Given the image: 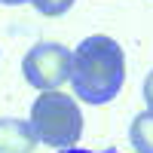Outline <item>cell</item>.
Wrapping results in <instances>:
<instances>
[{"mask_svg":"<svg viewBox=\"0 0 153 153\" xmlns=\"http://www.w3.org/2000/svg\"><path fill=\"white\" fill-rule=\"evenodd\" d=\"M58 153H120V150H80V147H68V150H58Z\"/></svg>","mask_w":153,"mask_h":153,"instance_id":"obj_8","label":"cell"},{"mask_svg":"<svg viewBox=\"0 0 153 153\" xmlns=\"http://www.w3.org/2000/svg\"><path fill=\"white\" fill-rule=\"evenodd\" d=\"M22 74L34 89L52 92L71 80V49L55 40H40L28 49L22 61Z\"/></svg>","mask_w":153,"mask_h":153,"instance_id":"obj_3","label":"cell"},{"mask_svg":"<svg viewBox=\"0 0 153 153\" xmlns=\"http://www.w3.org/2000/svg\"><path fill=\"white\" fill-rule=\"evenodd\" d=\"M28 3H34V9L40 12V16H65V12L76 3V0H28Z\"/></svg>","mask_w":153,"mask_h":153,"instance_id":"obj_6","label":"cell"},{"mask_svg":"<svg viewBox=\"0 0 153 153\" xmlns=\"http://www.w3.org/2000/svg\"><path fill=\"white\" fill-rule=\"evenodd\" d=\"M144 101H147V107L153 110V71L147 74V80H144Z\"/></svg>","mask_w":153,"mask_h":153,"instance_id":"obj_7","label":"cell"},{"mask_svg":"<svg viewBox=\"0 0 153 153\" xmlns=\"http://www.w3.org/2000/svg\"><path fill=\"white\" fill-rule=\"evenodd\" d=\"M37 138L31 132L28 120L0 117V153H31Z\"/></svg>","mask_w":153,"mask_h":153,"instance_id":"obj_4","label":"cell"},{"mask_svg":"<svg viewBox=\"0 0 153 153\" xmlns=\"http://www.w3.org/2000/svg\"><path fill=\"white\" fill-rule=\"evenodd\" d=\"M129 141L135 153H153V110H141L129 126Z\"/></svg>","mask_w":153,"mask_h":153,"instance_id":"obj_5","label":"cell"},{"mask_svg":"<svg viewBox=\"0 0 153 153\" xmlns=\"http://www.w3.org/2000/svg\"><path fill=\"white\" fill-rule=\"evenodd\" d=\"M0 3H12L16 6V3H28V0H0Z\"/></svg>","mask_w":153,"mask_h":153,"instance_id":"obj_9","label":"cell"},{"mask_svg":"<svg viewBox=\"0 0 153 153\" xmlns=\"http://www.w3.org/2000/svg\"><path fill=\"white\" fill-rule=\"evenodd\" d=\"M71 89L86 104H107L123 92L126 55L117 40L104 34L86 37L71 52Z\"/></svg>","mask_w":153,"mask_h":153,"instance_id":"obj_1","label":"cell"},{"mask_svg":"<svg viewBox=\"0 0 153 153\" xmlns=\"http://www.w3.org/2000/svg\"><path fill=\"white\" fill-rule=\"evenodd\" d=\"M28 126H31L37 141H43L49 147H58V150H68L83 135V113L68 92L52 89V92L37 95V101L31 104Z\"/></svg>","mask_w":153,"mask_h":153,"instance_id":"obj_2","label":"cell"}]
</instances>
